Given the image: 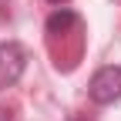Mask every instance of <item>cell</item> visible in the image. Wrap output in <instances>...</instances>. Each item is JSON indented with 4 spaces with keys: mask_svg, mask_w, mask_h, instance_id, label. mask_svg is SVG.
<instances>
[{
    "mask_svg": "<svg viewBox=\"0 0 121 121\" xmlns=\"http://www.w3.org/2000/svg\"><path fill=\"white\" fill-rule=\"evenodd\" d=\"M87 94L94 104H114L121 98V67H101L87 84Z\"/></svg>",
    "mask_w": 121,
    "mask_h": 121,
    "instance_id": "obj_1",
    "label": "cell"
},
{
    "mask_svg": "<svg viewBox=\"0 0 121 121\" xmlns=\"http://www.w3.org/2000/svg\"><path fill=\"white\" fill-rule=\"evenodd\" d=\"M24 67H27V51L20 44H13V40L0 44V91L10 87V84H17Z\"/></svg>",
    "mask_w": 121,
    "mask_h": 121,
    "instance_id": "obj_2",
    "label": "cell"
},
{
    "mask_svg": "<svg viewBox=\"0 0 121 121\" xmlns=\"http://www.w3.org/2000/svg\"><path fill=\"white\" fill-rule=\"evenodd\" d=\"M67 27H78V13H71L64 7H60L57 13H51V20H47V30H51V34H64Z\"/></svg>",
    "mask_w": 121,
    "mask_h": 121,
    "instance_id": "obj_3",
    "label": "cell"
},
{
    "mask_svg": "<svg viewBox=\"0 0 121 121\" xmlns=\"http://www.w3.org/2000/svg\"><path fill=\"white\" fill-rule=\"evenodd\" d=\"M0 121H10V111L7 108H0Z\"/></svg>",
    "mask_w": 121,
    "mask_h": 121,
    "instance_id": "obj_4",
    "label": "cell"
},
{
    "mask_svg": "<svg viewBox=\"0 0 121 121\" xmlns=\"http://www.w3.org/2000/svg\"><path fill=\"white\" fill-rule=\"evenodd\" d=\"M51 4H67V0H51Z\"/></svg>",
    "mask_w": 121,
    "mask_h": 121,
    "instance_id": "obj_5",
    "label": "cell"
}]
</instances>
